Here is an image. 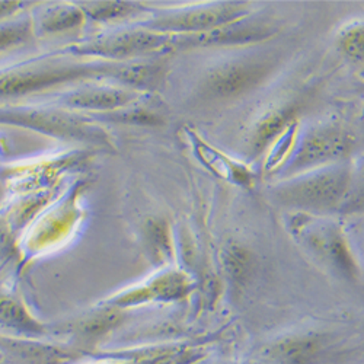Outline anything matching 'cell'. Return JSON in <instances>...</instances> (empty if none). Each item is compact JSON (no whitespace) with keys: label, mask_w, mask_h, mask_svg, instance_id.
I'll return each instance as SVG.
<instances>
[{"label":"cell","mask_w":364,"mask_h":364,"mask_svg":"<svg viewBox=\"0 0 364 364\" xmlns=\"http://www.w3.org/2000/svg\"><path fill=\"white\" fill-rule=\"evenodd\" d=\"M348 182L350 169L341 165H332L306 172L287 184H282L274 191V196L283 205L314 213H328L341 208Z\"/></svg>","instance_id":"1"},{"label":"cell","mask_w":364,"mask_h":364,"mask_svg":"<svg viewBox=\"0 0 364 364\" xmlns=\"http://www.w3.org/2000/svg\"><path fill=\"white\" fill-rule=\"evenodd\" d=\"M247 15V5L219 4L164 16L151 23L150 29L171 36H204L232 26Z\"/></svg>","instance_id":"2"},{"label":"cell","mask_w":364,"mask_h":364,"mask_svg":"<svg viewBox=\"0 0 364 364\" xmlns=\"http://www.w3.org/2000/svg\"><path fill=\"white\" fill-rule=\"evenodd\" d=\"M354 147V139L343 129L321 127L301 140L289 165L290 172H309L344 161Z\"/></svg>","instance_id":"3"},{"label":"cell","mask_w":364,"mask_h":364,"mask_svg":"<svg viewBox=\"0 0 364 364\" xmlns=\"http://www.w3.org/2000/svg\"><path fill=\"white\" fill-rule=\"evenodd\" d=\"M271 65L264 60L235 62L211 72L204 82V92L218 100L244 97L257 89L268 76Z\"/></svg>","instance_id":"4"},{"label":"cell","mask_w":364,"mask_h":364,"mask_svg":"<svg viewBox=\"0 0 364 364\" xmlns=\"http://www.w3.org/2000/svg\"><path fill=\"white\" fill-rule=\"evenodd\" d=\"M306 235L308 245L321 259L347 280H357L360 268L343 232L333 225L315 226Z\"/></svg>","instance_id":"5"},{"label":"cell","mask_w":364,"mask_h":364,"mask_svg":"<svg viewBox=\"0 0 364 364\" xmlns=\"http://www.w3.org/2000/svg\"><path fill=\"white\" fill-rule=\"evenodd\" d=\"M326 353V338L318 332H293L271 341L265 357L274 364H319Z\"/></svg>","instance_id":"6"},{"label":"cell","mask_w":364,"mask_h":364,"mask_svg":"<svg viewBox=\"0 0 364 364\" xmlns=\"http://www.w3.org/2000/svg\"><path fill=\"white\" fill-rule=\"evenodd\" d=\"M179 44H187V38L182 36H171L158 31H134L109 37L97 44V51L107 55H141L169 50Z\"/></svg>","instance_id":"7"},{"label":"cell","mask_w":364,"mask_h":364,"mask_svg":"<svg viewBox=\"0 0 364 364\" xmlns=\"http://www.w3.org/2000/svg\"><path fill=\"white\" fill-rule=\"evenodd\" d=\"M191 280L181 271H166L143 287L119 297L121 305H141L149 301H178L191 291Z\"/></svg>","instance_id":"8"},{"label":"cell","mask_w":364,"mask_h":364,"mask_svg":"<svg viewBox=\"0 0 364 364\" xmlns=\"http://www.w3.org/2000/svg\"><path fill=\"white\" fill-rule=\"evenodd\" d=\"M79 75L75 69H36L0 76V97L26 94Z\"/></svg>","instance_id":"9"},{"label":"cell","mask_w":364,"mask_h":364,"mask_svg":"<svg viewBox=\"0 0 364 364\" xmlns=\"http://www.w3.org/2000/svg\"><path fill=\"white\" fill-rule=\"evenodd\" d=\"M223 267L232 289L237 293L244 291L252 280L255 259L251 251L242 245H229L223 254Z\"/></svg>","instance_id":"10"},{"label":"cell","mask_w":364,"mask_h":364,"mask_svg":"<svg viewBox=\"0 0 364 364\" xmlns=\"http://www.w3.org/2000/svg\"><path fill=\"white\" fill-rule=\"evenodd\" d=\"M293 117H294L293 108L276 109L271 114L265 115L254 130V134L251 139L252 154L261 155L272 141L279 140V137L284 133V130L290 127Z\"/></svg>","instance_id":"11"},{"label":"cell","mask_w":364,"mask_h":364,"mask_svg":"<svg viewBox=\"0 0 364 364\" xmlns=\"http://www.w3.org/2000/svg\"><path fill=\"white\" fill-rule=\"evenodd\" d=\"M134 100V95L127 90L121 89H94V90H85V92L75 94L70 97V102L73 107L85 108V109H115L119 107H124Z\"/></svg>","instance_id":"12"},{"label":"cell","mask_w":364,"mask_h":364,"mask_svg":"<svg viewBox=\"0 0 364 364\" xmlns=\"http://www.w3.org/2000/svg\"><path fill=\"white\" fill-rule=\"evenodd\" d=\"M0 321L8 326L28 332H38L41 329L37 321L28 315L21 303L6 296H0Z\"/></svg>","instance_id":"13"},{"label":"cell","mask_w":364,"mask_h":364,"mask_svg":"<svg viewBox=\"0 0 364 364\" xmlns=\"http://www.w3.org/2000/svg\"><path fill=\"white\" fill-rule=\"evenodd\" d=\"M337 44L341 53L355 62H364V22H353L338 33Z\"/></svg>","instance_id":"14"},{"label":"cell","mask_w":364,"mask_h":364,"mask_svg":"<svg viewBox=\"0 0 364 364\" xmlns=\"http://www.w3.org/2000/svg\"><path fill=\"white\" fill-rule=\"evenodd\" d=\"M164 68L159 65H140L119 69V79L140 87H155L162 79Z\"/></svg>","instance_id":"15"},{"label":"cell","mask_w":364,"mask_h":364,"mask_svg":"<svg viewBox=\"0 0 364 364\" xmlns=\"http://www.w3.org/2000/svg\"><path fill=\"white\" fill-rule=\"evenodd\" d=\"M340 210L350 213L364 211V162L357 169H350L348 190Z\"/></svg>","instance_id":"16"},{"label":"cell","mask_w":364,"mask_h":364,"mask_svg":"<svg viewBox=\"0 0 364 364\" xmlns=\"http://www.w3.org/2000/svg\"><path fill=\"white\" fill-rule=\"evenodd\" d=\"M82 21V12L73 8H60L50 12L44 19L43 25L47 31L55 33L62 31V29H70L79 25Z\"/></svg>","instance_id":"17"},{"label":"cell","mask_w":364,"mask_h":364,"mask_svg":"<svg viewBox=\"0 0 364 364\" xmlns=\"http://www.w3.org/2000/svg\"><path fill=\"white\" fill-rule=\"evenodd\" d=\"M147 242L154 255L164 261L171 257V240L165 223L154 222L147 229Z\"/></svg>","instance_id":"18"},{"label":"cell","mask_w":364,"mask_h":364,"mask_svg":"<svg viewBox=\"0 0 364 364\" xmlns=\"http://www.w3.org/2000/svg\"><path fill=\"white\" fill-rule=\"evenodd\" d=\"M92 16L104 19V18H114V16H121V15H129L134 12L132 9V4H92L89 5V9L86 11Z\"/></svg>","instance_id":"19"},{"label":"cell","mask_w":364,"mask_h":364,"mask_svg":"<svg viewBox=\"0 0 364 364\" xmlns=\"http://www.w3.org/2000/svg\"><path fill=\"white\" fill-rule=\"evenodd\" d=\"M29 34V29L25 23H16L9 28L0 29V50L8 48L12 44L23 41Z\"/></svg>","instance_id":"20"}]
</instances>
